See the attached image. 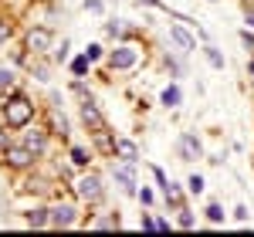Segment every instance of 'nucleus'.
I'll use <instances>...</instances> for the list:
<instances>
[{
    "label": "nucleus",
    "mask_w": 254,
    "mask_h": 237,
    "mask_svg": "<svg viewBox=\"0 0 254 237\" xmlns=\"http://www.w3.org/2000/svg\"><path fill=\"white\" fill-rule=\"evenodd\" d=\"M0 118H3L14 132H20L24 125L38 122V102H31L20 88H10V92L0 95Z\"/></svg>",
    "instance_id": "f257e3e1"
},
{
    "label": "nucleus",
    "mask_w": 254,
    "mask_h": 237,
    "mask_svg": "<svg viewBox=\"0 0 254 237\" xmlns=\"http://www.w3.org/2000/svg\"><path fill=\"white\" fill-rule=\"evenodd\" d=\"M71 193L85 203V207H98L102 200H105V177L98 173V170H81L78 177H75V183H71Z\"/></svg>",
    "instance_id": "f03ea898"
},
{
    "label": "nucleus",
    "mask_w": 254,
    "mask_h": 237,
    "mask_svg": "<svg viewBox=\"0 0 254 237\" xmlns=\"http://www.w3.org/2000/svg\"><path fill=\"white\" fill-rule=\"evenodd\" d=\"M41 159H38V153L34 149H27L20 139H14L3 153H0V166L7 170V173H14V177H20V173H27V170H34Z\"/></svg>",
    "instance_id": "7ed1b4c3"
},
{
    "label": "nucleus",
    "mask_w": 254,
    "mask_h": 237,
    "mask_svg": "<svg viewBox=\"0 0 254 237\" xmlns=\"http://www.w3.org/2000/svg\"><path fill=\"white\" fill-rule=\"evenodd\" d=\"M20 48L27 55H51L55 51V31L48 24H27L20 34Z\"/></svg>",
    "instance_id": "20e7f679"
},
{
    "label": "nucleus",
    "mask_w": 254,
    "mask_h": 237,
    "mask_svg": "<svg viewBox=\"0 0 254 237\" xmlns=\"http://www.w3.org/2000/svg\"><path fill=\"white\" fill-rule=\"evenodd\" d=\"M81 200H55V203H48V210H51V224L48 227H55V231H71V227H78L81 224Z\"/></svg>",
    "instance_id": "39448f33"
},
{
    "label": "nucleus",
    "mask_w": 254,
    "mask_h": 237,
    "mask_svg": "<svg viewBox=\"0 0 254 237\" xmlns=\"http://www.w3.org/2000/svg\"><path fill=\"white\" fill-rule=\"evenodd\" d=\"M55 186H58V179L44 177L41 163L34 166V170L20 173V179H17V193H27V197H51V193H55Z\"/></svg>",
    "instance_id": "423d86ee"
},
{
    "label": "nucleus",
    "mask_w": 254,
    "mask_h": 237,
    "mask_svg": "<svg viewBox=\"0 0 254 237\" xmlns=\"http://www.w3.org/2000/svg\"><path fill=\"white\" fill-rule=\"evenodd\" d=\"M20 142H24L27 149H34L38 159H44L48 153H51L55 136H51V129H48L44 122H31V125H24V129H20Z\"/></svg>",
    "instance_id": "0eeeda50"
},
{
    "label": "nucleus",
    "mask_w": 254,
    "mask_h": 237,
    "mask_svg": "<svg viewBox=\"0 0 254 237\" xmlns=\"http://www.w3.org/2000/svg\"><path fill=\"white\" fill-rule=\"evenodd\" d=\"M78 118H81V125L88 129V136H92V132H102V129H109V118H105V112H102V105L95 102V95L78 99Z\"/></svg>",
    "instance_id": "6e6552de"
},
{
    "label": "nucleus",
    "mask_w": 254,
    "mask_h": 237,
    "mask_svg": "<svg viewBox=\"0 0 254 237\" xmlns=\"http://www.w3.org/2000/svg\"><path fill=\"white\" fill-rule=\"evenodd\" d=\"M105 64L112 68V71H132L139 64V51L129 44V41H116V48L105 55Z\"/></svg>",
    "instance_id": "1a4fd4ad"
},
{
    "label": "nucleus",
    "mask_w": 254,
    "mask_h": 237,
    "mask_svg": "<svg viewBox=\"0 0 254 237\" xmlns=\"http://www.w3.org/2000/svg\"><path fill=\"white\" fill-rule=\"evenodd\" d=\"M44 125H48V129H51V136L61 139L64 146L71 142V122H68V116L58 109V102H51V105L44 109Z\"/></svg>",
    "instance_id": "9d476101"
},
{
    "label": "nucleus",
    "mask_w": 254,
    "mask_h": 237,
    "mask_svg": "<svg viewBox=\"0 0 254 237\" xmlns=\"http://www.w3.org/2000/svg\"><path fill=\"white\" fill-rule=\"evenodd\" d=\"M112 179H116V186H119V193H122V197H136L139 190V183H136V166H132V163H112Z\"/></svg>",
    "instance_id": "9b49d317"
},
{
    "label": "nucleus",
    "mask_w": 254,
    "mask_h": 237,
    "mask_svg": "<svg viewBox=\"0 0 254 237\" xmlns=\"http://www.w3.org/2000/svg\"><path fill=\"white\" fill-rule=\"evenodd\" d=\"M176 156L183 159V163H193V159H203V142L196 132H180L176 139Z\"/></svg>",
    "instance_id": "f8f14e48"
},
{
    "label": "nucleus",
    "mask_w": 254,
    "mask_h": 237,
    "mask_svg": "<svg viewBox=\"0 0 254 237\" xmlns=\"http://www.w3.org/2000/svg\"><path fill=\"white\" fill-rule=\"evenodd\" d=\"M24 68H27V75L34 81L48 85V81H51V71H55V61H51V55H31Z\"/></svg>",
    "instance_id": "ddd939ff"
},
{
    "label": "nucleus",
    "mask_w": 254,
    "mask_h": 237,
    "mask_svg": "<svg viewBox=\"0 0 254 237\" xmlns=\"http://www.w3.org/2000/svg\"><path fill=\"white\" fill-rule=\"evenodd\" d=\"M112 159H119V163H132V166H136L139 159H142V153H139V142H136V139H129V136H116Z\"/></svg>",
    "instance_id": "4468645a"
},
{
    "label": "nucleus",
    "mask_w": 254,
    "mask_h": 237,
    "mask_svg": "<svg viewBox=\"0 0 254 237\" xmlns=\"http://www.w3.org/2000/svg\"><path fill=\"white\" fill-rule=\"evenodd\" d=\"M170 44H173L180 55H190V51H196V38L187 31V24H170Z\"/></svg>",
    "instance_id": "2eb2a0df"
},
{
    "label": "nucleus",
    "mask_w": 254,
    "mask_h": 237,
    "mask_svg": "<svg viewBox=\"0 0 254 237\" xmlns=\"http://www.w3.org/2000/svg\"><path fill=\"white\" fill-rule=\"evenodd\" d=\"M20 214H24V224L34 227V231H41V227L51 224V210H48V203H34V207H27V210H20Z\"/></svg>",
    "instance_id": "dca6fc26"
},
{
    "label": "nucleus",
    "mask_w": 254,
    "mask_h": 237,
    "mask_svg": "<svg viewBox=\"0 0 254 237\" xmlns=\"http://www.w3.org/2000/svg\"><path fill=\"white\" fill-rule=\"evenodd\" d=\"M92 156H95V153H92L88 146H81V142H68V163H71L78 173L92 166Z\"/></svg>",
    "instance_id": "f3484780"
},
{
    "label": "nucleus",
    "mask_w": 254,
    "mask_h": 237,
    "mask_svg": "<svg viewBox=\"0 0 254 237\" xmlns=\"http://www.w3.org/2000/svg\"><path fill=\"white\" fill-rule=\"evenodd\" d=\"M88 227L92 231H116V227H122V217H119V210H105V214L88 217Z\"/></svg>",
    "instance_id": "a211bd4d"
},
{
    "label": "nucleus",
    "mask_w": 254,
    "mask_h": 237,
    "mask_svg": "<svg viewBox=\"0 0 254 237\" xmlns=\"http://www.w3.org/2000/svg\"><path fill=\"white\" fill-rule=\"evenodd\" d=\"M102 31H105V38H112V41H129L132 38L129 24H126L122 17H109L105 24H102Z\"/></svg>",
    "instance_id": "6ab92c4d"
},
{
    "label": "nucleus",
    "mask_w": 254,
    "mask_h": 237,
    "mask_svg": "<svg viewBox=\"0 0 254 237\" xmlns=\"http://www.w3.org/2000/svg\"><path fill=\"white\" fill-rule=\"evenodd\" d=\"M159 193H163V200H166V207H173V210L187 207V193H183V186H180V183H173V179H170Z\"/></svg>",
    "instance_id": "aec40b11"
},
{
    "label": "nucleus",
    "mask_w": 254,
    "mask_h": 237,
    "mask_svg": "<svg viewBox=\"0 0 254 237\" xmlns=\"http://www.w3.org/2000/svg\"><path fill=\"white\" fill-rule=\"evenodd\" d=\"M159 102H163V109H180L183 105V88L180 85H166L159 92Z\"/></svg>",
    "instance_id": "412c9836"
},
{
    "label": "nucleus",
    "mask_w": 254,
    "mask_h": 237,
    "mask_svg": "<svg viewBox=\"0 0 254 237\" xmlns=\"http://www.w3.org/2000/svg\"><path fill=\"white\" fill-rule=\"evenodd\" d=\"M203 58H207V64H210L214 71H224V68H227V61H224V55H220V48H214L210 41L203 44Z\"/></svg>",
    "instance_id": "4be33fe9"
},
{
    "label": "nucleus",
    "mask_w": 254,
    "mask_h": 237,
    "mask_svg": "<svg viewBox=\"0 0 254 237\" xmlns=\"http://www.w3.org/2000/svg\"><path fill=\"white\" fill-rule=\"evenodd\" d=\"M10 88H17V71L10 64H0V95L10 92Z\"/></svg>",
    "instance_id": "5701e85b"
},
{
    "label": "nucleus",
    "mask_w": 254,
    "mask_h": 237,
    "mask_svg": "<svg viewBox=\"0 0 254 237\" xmlns=\"http://www.w3.org/2000/svg\"><path fill=\"white\" fill-rule=\"evenodd\" d=\"M183 58H187V55H180V51H176V55H163V68H166L173 78H180V75H183Z\"/></svg>",
    "instance_id": "b1692460"
},
{
    "label": "nucleus",
    "mask_w": 254,
    "mask_h": 237,
    "mask_svg": "<svg viewBox=\"0 0 254 237\" xmlns=\"http://www.w3.org/2000/svg\"><path fill=\"white\" fill-rule=\"evenodd\" d=\"M176 227H183V231H193L196 227V217H193L190 207H180V210H176Z\"/></svg>",
    "instance_id": "393cba45"
},
{
    "label": "nucleus",
    "mask_w": 254,
    "mask_h": 237,
    "mask_svg": "<svg viewBox=\"0 0 254 237\" xmlns=\"http://www.w3.org/2000/svg\"><path fill=\"white\" fill-rule=\"evenodd\" d=\"M68 55H71V41L61 38V44H55V51H51V61H55V64H64Z\"/></svg>",
    "instance_id": "a878e982"
},
{
    "label": "nucleus",
    "mask_w": 254,
    "mask_h": 237,
    "mask_svg": "<svg viewBox=\"0 0 254 237\" xmlns=\"http://www.w3.org/2000/svg\"><path fill=\"white\" fill-rule=\"evenodd\" d=\"M203 217H207V224H224V207L220 203H207V210H203Z\"/></svg>",
    "instance_id": "bb28decb"
},
{
    "label": "nucleus",
    "mask_w": 254,
    "mask_h": 237,
    "mask_svg": "<svg viewBox=\"0 0 254 237\" xmlns=\"http://www.w3.org/2000/svg\"><path fill=\"white\" fill-rule=\"evenodd\" d=\"M68 92H71V95H78V99H88V95H92V88L85 85V78H71Z\"/></svg>",
    "instance_id": "cd10ccee"
},
{
    "label": "nucleus",
    "mask_w": 254,
    "mask_h": 237,
    "mask_svg": "<svg viewBox=\"0 0 254 237\" xmlns=\"http://www.w3.org/2000/svg\"><path fill=\"white\" fill-rule=\"evenodd\" d=\"M88 68H92V61L85 58V55H78V58L71 61V71H75V78H85V75H88Z\"/></svg>",
    "instance_id": "c85d7f7f"
},
{
    "label": "nucleus",
    "mask_w": 254,
    "mask_h": 237,
    "mask_svg": "<svg viewBox=\"0 0 254 237\" xmlns=\"http://www.w3.org/2000/svg\"><path fill=\"white\" fill-rule=\"evenodd\" d=\"M203 190H207V183H203V177H200V173H193V177L187 179V193H193V197H200Z\"/></svg>",
    "instance_id": "c756f323"
},
{
    "label": "nucleus",
    "mask_w": 254,
    "mask_h": 237,
    "mask_svg": "<svg viewBox=\"0 0 254 237\" xmlns=\"http://www.w3.org/2000/svg\"><path fill=\"white\" fill-rule=\"evenodd\" d=\"M10 142H14V129H10V125H7V122L0 118V153H3V149H7Z\"/></svg>",
    "instance_id": "7c9ffc66"
},
{
    "label": "nucleus",
    "mask_w": 254,
    "mask_h": 237,
    "mask_svg": "<svg viewBox=\"0 0 254 237\" xmlns=\"http://www.w3.org/2000/svg\"><path fill=\"white\" fill-rule=\"evenodd\" d=\"M81 55H85V58H88L92 64H95V61H102V58H105V48H102V44H88V48H85Z\"/></svg>",
    "instance_id": "2f4dec72"
},
{
    "label": "nucleus",
    "mask_w": 254,
    "mask_h": 237,
    "mask_svg": "<svg viewBox=\"0 0 254 237\" xmlns=\"http://www.w3.org/2000/svg\"><path fill=\"white\" fill-rule=\"evenodd\" d=\"M237 38H241V44H244V51L251 55V51H254V31H251V27H241Z\"/></svg>",
    "instance_id": "473e14b6"
},
{
    "label": "nucleus",
    "mask_w": 254,
    "mask_h": 237,
    "mask_svg": "<svg viewBox=\"0 0 254 237\" xmlns=\"http://www.w3.org/2000/svg\"><path fill=\"white\" fill-rule=\"evenodd\" d=\"M139 227H142V231H156V217H153V210H149V207L139 214Z\"/></svg>",
    "instance_id": "72a5a7b5"
},
{
    "label": "nucleus",
    "mask_w": 254,
    "mask_h": 237,
    "mask_svg": "<svg viewBox=\"0 0 254 237\" xmlns=\"http://www.w3.org/2000/svg\"><path fill=\"white\" fill-rule=\"evenodd\" d=\"M81 7H85V14H102V10H105L102 0H81Z\"/></svg>",
    "instance_id": "f704fd0d"
},
{
    "label": "nucleus",
    "mask_w": 254,
    "mask_h": 237,
    "mask_svg": "<svg viewBox=\"0 0 254 237\" xmlns=\"http://www.w3.org/2000/svg\"><path fill=\"white\" fill-rule=\"evenodd\" d=\"M241 14H244V24H251V27H254V3L241 0Z\"/></svg>",
    "instance_id": "c9c22d12"
},
{
    "label": "nucleus",
    "mask_w": 254,
    "mask_h": 237,
    "mask_svg": "<svg viewBox=\"0 0 254 237\" xmlns=\"http://www.w3.org/2000/svg\"><path fill=\"white\" fill-rule=\"evenodd\" d=\"M14 38V27H10V24H7V20L0 17V44H7V41Z\"/></svg>",
    "instance_id": "e433bc0d"
},
{
    "label": "nucleus",
    "mask_w": 254,
    "mask_h": 237,
    "mask_svg": "<svg viewBox=\"0 0 254 237\" xmlns=\"http://www.w3.org/2000/svg\"><path fill=\"white\" fill-rule=\"evenodd\" d=\"M234 220H241V224H248V220H251V210H248L244 203H237V207H234Z\"/></svg>",
    "instance_id": "4c0bfd02"
},
{
    "label": "nucleus",
    "mask_w": 254,
    "mask_h": 237,
    "mask_svg": "<svg viewBox=\"0 0 254 237\" xmlns=\"http://www.w3.org/2000/svg\"><path fill=\"white\" fill-rule=\"evenodd\" d=\"M149 170H153V179H156V186H159V190H163V186L170 183V177H166V173H163L159 166H149Z\"/></svg>",
    "instance_id": "58836bf2"
},
{
    "label": "nucleus",
    "mask_w": 254,
    "mask_h": 237,
    "mask_svg": "<svg viewBox=\"0 0 254 237\" xmlns=\"http://www.w3.org/2000/svg\"><path fill=\"white\" fill-rule=\"evenodd\" d=\"M139 7H153V10H166V14H170V7H166V3H163V0H136Z\"/></svg>",
    "instance_id": "ea45409f"
},
{
    "label": "nucleus",
    "mask_w": 254,
    "mask_h": 237,
    "mask_svg": "<svg viewBox=\"0 0 254 237\" xmlns=\"http://www.w3.org/2000/svg\"><path fill=\"white\" fill-rule=\"evenodd\" d=\"M136 197H139V203H142V207H153V200H156V197H153V190H146V186L139 190Z\"/></svg>",
    "instance_id": "a19ab883"
},
{
    "label": "nucleus",
    "mask_w": 254,
    "mask_h": 237,
    "mask_svg": "<svg viewBox=\"0 0 254 237\" xmlns=\"http://www.w3.org/2000/svg\"><path fill=\"white\" fill-rule=\"evenodd\" d=\"M170 227H173V224H170V220H166V217H156V231H163V234H166Z\"/></svg>",
    "instance_id": "79ce46f5"
},
{
    "label": "nucleus",
    "mask_w": 254,
    "mask_h": 237,
    "mask_svg": "<svg viewBox=\"0 0 254 237\" xmlns=\"http://www.w3.org/2000/svg\"><path fill=\"white\" fill-rule=\"evenodd\" d=\"M248 71H251V75H254V55H251V58H248Z\"/></svg>",
    "instance_id": "37998d69"
},
{
    "label": "nucleus",
    "mask_w": 254,
    "mask_h": 237,
    "mask_svg": "<svg viewBox=\"0 0 254 237\" xmlns=\"http://www.w3.org/2000/svg\"><path fill=\"white\" fill-rule=\"evenodd\" d=\"M251 85H254V78H251Z\"/></svg>",
    "instance_id": "c03bdc74"
}]
</instances>
